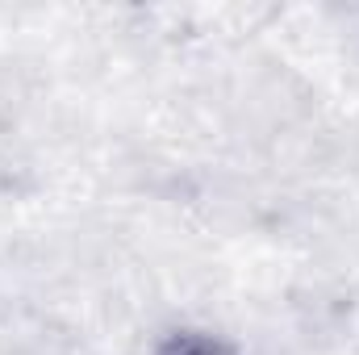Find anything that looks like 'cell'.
<instances>
[{
    "label": "cell",
    "mask_w": 359,
    "mask_h": 355,
    "mask_svg": "<svg viewBox=\"0 0 359 355\" xmlns=\"http://www.w3.org/2000/svg\"><path fill=\"white\" fill-rule=\"evenodd\" d=\"M163 355H230V351L217 347V343H209V339H176Z\"/></svg>",
    "instance_id": "obj_1"
}]
</instances>
